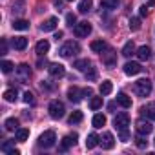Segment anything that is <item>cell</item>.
I'll list each match as a JSON object with an SVG mask.
<instances>
[{"instance_id":"obj_12","label":"cell","mask_w":155,"mask_h":155,"mask_svg":"<svg viewBox=\"0 0 155 155\" xmlns=\"http://www.w3.org/2000/svg\"><path fill=\"white\" fill-rule=\"evenodd\" d=\"M11 46H13L15 49L22 51V49L28 48V38H26V37H15V38L11 40Z\"/></svg>"},{"instance_id":"obj_41","label":"cell","mask_w":155,"mask_h":155,"mask_svg":"<svg viewBox=\"0 0 155 155\" xmlns=\"http://www.w3.org/2000/svg\"><path fill=\"white\" fill-rule=\"evenodd\" d=\"M119 135H120V140H122V142H128V140H130L128 130H119Z\"/></svg>"},{"instance_id":"obj_45","label":"cell","mask_w":155,"mask_h":155,"mask_svg":"<svg viewBox=\"0 0 155 155\" xmlns=\"http://www.w3.org/2000/svg\"><path fill=\"white\" fill-rule=\"evenodd\" d=\"M86 73H88V71H86ZM90 79H91V81H93V79H97V71H95L93 68L90 69Z\"/></svg>"},{"instance_id":"obj_30","label":"cell","mask_w":155,"mask_h":155,"mask_svg":"<svg viewBox=\"0 0 155 155\" xmlns=\"http://www.w3.org/2000/svg\"><path fill=\"white\" fill-rule=\"evenodd\" d=\"M102 60H104V64H106V66H110V68H111V66H115V53H113V51L104 53V55H102Z\"/></svg>"},{"instance_id":"obj_25","label":"cell","mask_w":155,"mask_h":155,"mask_svg":"<svg viewBox=\"0 0 155 155\" xmlns=\"http://www.w3.org/2000/svg\"><path fill=\"white\" fill-rule=\"evenodd\" d=\"M124 57H131L133 53H135V44L131 42V40H128L126 44H124V48H122V51H120Z\"/></svg>"},{"instance_id":"obj_19","label":"cell","mask_w":155,"mask_h":155,"mask_svg":"<svg viewBox=\"0 0 155 155\" xmlns=\"http://www.w3.org/2000/svg\"><path fill=\"white\" fill-rule=\"evenodd\" d=\"M28 137H29V130H28V128H18V130L15 131V139H17L18 142L28 140Z\"/></svg>"},{"instance_id":"obj_31","label":"cell","mask_w":155,"mask_h":155,"mask_svg":"<svg viewBox=\"0 0 155 155\" xmlns=\"http://www.w3.org/2000/svg\"><path fill=\"white\" fill-rule=\"evenodd\" d=\"M4 128H6L8 131H17V130H18V120H17V119H8V120L4 122Z\"/></svg>"},{"instance_id":"obj_36","label":"cell","mask_w":155,"mask_h":155,"mask_svg":"<svg viewBox=\"0 0 155 155\" xmlns=\"http://www.w3.org/2000/svg\"><path fill=\"white\" fill-rule=\"evenodd\" d=\"M130 29L131 31H139L140 29V18H137V17L130 18Z\"/></svg>"},{"instance_id":"obj_6","label":"cell","mask_w":155,"mask_h":155,"mask_svg":"<svg viewBox=\"0 0 155 155\" xmlns=\"http://www.w3.org/2000/svg\"><path fill=\"white\" fill-rule=\"evenodd\" d=\"M113 126L117 130H128V126H130V115L128 113H119L113 119Z\"/></svg>"},{"instance_id":"obj_21","label":"cell","mask_w":155,"mask_h":155,"mask_svg":"<svg viewBox=\"0 0 155 155\" xmlns=\"http://www.w3.org/2000/svg\"><path fill=\"white\" fill-rule=\"evenodd\" d=\"M150 55H151V49H150L148 46H140V48L137 49V57H139L140 60H148Z\"/></svg>"},{"instance_id":"obj_42","label":"cell","mask_w":155,"mask_h":155,"mask_svg":"<svg viewBox=\"0 0 155 155\" xmlns=\"http://www.w3.org/2000/svg\"><path fill=\"white\" fill-rule=\"evenodd\" d=\"M139 15H140V17H146V15H148V8H146V6H140V8H139Z\"/></svg>"},{"instance_id":"obj_18","label":"cell","mask_w":155,"mask_h":155,"mask_svg":"<svg viewBox=\"0 0 155 155\" xmlns=\"http://www.w3.org/2000/svg\"><path fill=\"white\" fill-rule=\"evenodd\" d=\"M73 68H77L79 71H90V69H91V62H90L88 58H82V60H77V62L73 64Z\"/></svg>"},{"instance_id":"obj_37","label":"cell","mask_w":155,"mask_h":155,"mask_svg":"<svg viewBox=\"0 0 155 155\" xmlns=\"http://www.w3.org/2000/svg\"><path fill=\"white\" fill-rule=\"evenodd\" d=\"M135 144H137V148H140V150H144V148L148 146V140H146V139H144V137H142V135L139 133V137L135 139Z\"/></svg>"},{"instance_id":"obj_47","label":"cell","mask_w":155,"mask_h":155,"mask_svg":"<svg viewBox=\"0 0 155 155\" xmlns=\"http://www.w3.org/2000/svg\"><path fill=\"white\" fill-rule=\"evenodd\" d=\"M8 155H20V151H18V150H11Z\"/></svg>"},{"instance_id":"obj_49","label":"cell","mask_w":155,"mask_h":155,"mask_svg":"<svg viewBox=\"0 0 155 155\" xmlns=\"http://www.w3.org/2000/svg\"><path fill=\"white\" fill-rule=\"evenodd\" d=\"M68 2H73V0H68Z\"/></svg>"},{"instance_id":"obj_26","label":"cell","mask_w":155,"mask_h":155,"mask_svg":"<svg viewBox=\"0 0 155 155\" xmlns=\"http://www.w3.org/2000/svg\"><path fill=\"white\" fill-rule=\"evenodd\" d=\"M99 91H101V95H110V93L113 91V84H111V81H104V82L101 84Z\"/></svg>"},{"instance_id":"obj_24","label":"cell","mask_w":155,"mask_h":155,"mask_svg":"<svg viewBox=\"0 0 155 155\" xmlns=\"http://www.w3.org/2000/svg\"><path fill=\"white\" fill-rule=\"evenodd\" d=\"M90 48H91V51H95V53H102V51L106 49V42H104V40H93Z\"/></svg>"},{"instance_id":"obj_34","label":"cell","mask_w":155,"mask_h":155,"mask_svg":"<svg viewBox=\"0 0 155 155\" xmlns=\"http://www.w3.org/2000/svg\"><path fill=\"white\" fill-rule=\"evenodd\" d=\"M101 106H102V97H91L90 108H91V110H99Z\"/></svg>"},{"instance_id":"obj_11","label":"cell","mask_w":155,"mask_h":155,"mask_svg":"<svg viewBox=\"0 0 155 155\" xmlns=\"http://www.w3.org/2000/svg\"><path fill=\"white\" fill-rule=\"evenodd\" d=\"M57 24H58V20H57L55 17H51V18H48V20L40 26V29H42L44 33H48V31H55V29H57Z\"/></svg>"},{"instance_id":"obj_20","label":"cell","mask_w":155,"mask_h":155,"mask_svg":"<svg viewBox=\"0 0 155 155\" xmlns=\"http://www.w3.org/2000/svg\"><path fill=\"white\" fill-rule=\"evenodd\" d=\"M99 142H101L99 135H97V133H90V135H88V139H86V148H88V150H91V148H95Z\"/></svg>"},{"instance_id":"obj_17","label":"cell","mask_w":155,"mask_h":155,"mask_svg":"<svg viewBox=\"0 0 155 155\" xmlns=\"http://www.w3.org/2000/svg\"><path fill=\"white\" fill-rule=\"evenodd\" d=\"M35 51H37V55H46L48 51H49V42L48 40H40V42H37V46H35Z\"/></svg>"},{"instance_id":"obj_40","label":"cell","mask_w":155,"mask_h":155,"mask_svg":"<svg viewBox=\"0 0 155 155\" xmlns=\"http://www.w3.org/2000/svg\"><path fill=\"white\" fill-rule=\"evenodd\" d=\"M24 102H26V104H33V102H35V99H33V93H31V91H26V93H24Z\"/></svg>"},{"instance_id":"obj_48","label":"cell","mask_w":155,"mask_h":155,"mask_svg":"<svg viewBox=\"0 0 155 155\" xmlns=\"http://www.w3.org/2000/svg\"><path fill=\"white\" fill-rule=\"evenodd\" d=\"M46 64H48L46 60H44V62H42V60H38V68H42V69H44V66H46Z\"/></svg>"},{"instance_id":"obj_33","label":"cell","mask_w":155,"mask_h":155,"mask_svg":"<svg viewBox=\"0 0 155 155\" xmlns=\"http://www.w3.org/2000/svg\"><path fill=\"white\" fill-rule=\"evenodd\" d=\"M69 124H77V122H81L82 120V111H73L71 115H69Z\"/></svg>"},{"instance_id":"obj_27","label":"cell","mask_w":155,"mask_h":155,"mask_svg":"<svg viewBox=\"0 0 155 155\" xmlns=\"http://www.w3.org/2000/svg\"><path fill=\"white\" fill-rule=\"evenodd\" d=\"M4 99H6L8 102H15V101L18 99V91L13 90V88H11V90H6V91H4Z\"/></svg>"},{"instance_id":"obj_9","label":"cell","mask_w":155,"mask_h":155,"mask_svg":"<svg viewBox=\"0 0 155 155\" xmlns=\"http://www.w3.org/2000/svg\"><path fill=\"white\" fill-rule=\"evenodd\" d=\"M140 71H142V68H140L139 62H126V64H124V73L130 75V77H131V75H139Z\"/></svg>"},{"instance_id":"obj_15","label":"cell","mask_w":155,"mask_h":155,"mask_svg":"<svg viewBox=\"0 0 155 155\" xmlns=\"http://www.w3.org/2000/svg\"><path fill=\"white\" fill-rule=\"evenodd\" d=\"M17 71H18L20 81H28L29 77H31V69H29V66H28V64H20V66L17 68Z\"/></svg>"},{"instance_id":"obj_35","label":"cell","mask_w":155,"mask_h":155,"mask_svg":"<svg viewBox=\"0 0 155 155\" xmlns=\"http://www.w3.org/2000/svg\"><path fill=\"white\" fill-rule=\"evenodd\" d=\"M0 68H2L4 73H11L15 66H13V62H9V60H2V62H0Z\"/></svg>"},{"instance_id":"obj_43","label":"cell","mask_w":155,"mask_h":155,"mask_svg":"<svg viewBox=\"0 0 155 155\" xmlns=\"http://www.w3.org/2000/svg\"><path fill=\"white\" fill-rule=\"evenodd\" d=\"M82 95H84V97H91V95H93V90H91V88H84V90H82Z\"/></svg>"},{"instance_id":"obj_46","label":"cell","mask_w":155,"mask_h":155,"mask_svg":"<svg viewBox=\"0 0 155 155\" xmlns=\"http://www.w3.org/2000/svg\"><path fill=\"white\" fill-rule=\"evenodd\" d=\"M62 37H64V33H62V31H57V33H55V38H57V40H58V38H62Z\"/></svg>"},{"instance_id":"obj_29","label":"cell","mask_w":155,"mask_h":155,"mask_svg":"<svg viewBox=\"0 0 155 155\" xmlns=\"http://www.w3.org/2000/svg\"><path fill=\"white\" fill-rule=\"evenodd\" d=\"M91 6H93V0H81L79 2V11L81 13H88L91 9Z\"/></svg>"},{"instance_id":"obj_13","label":"cell","mask_w":155,"mask_h":155,"mask_svg":"<svg viewBox=\"0 0 155 155\" xmlns=\"http://www.w3.org/2000/svg\"><path fill=\"white\" fill-rule=\"evenodd\" d=\"M140 111H142V115H146L150 120H155V102H150V104L142 106Z\"/></svg>"},{"instance_id":"obj_38","label":"cell","mask_w":155,"mask_h":155,"mask_svg":"<svg viewBox=\"0 0 155 155\" xmlns=\"http://www.w3.org/2000/svg\"><path fill=\"white\" fill-rule=\"evenodd\" d=\"M66 22H68V26L73 28V26H77V17H75L73 13H68V15H66Z\"/></svg>"},{"instance_id":"obj_1","label":"cell","mask_w":155,"mask_h":155,"mask_svg":"<svg viewBox=\"0 0 155 155\" xmlns=\"http://www.w3.org/2000/svg\"><path fill=\"white\" fill-rule=\"evenodd\" d=\"M79 51H81V46L77 44V42H73V40H69V42H66L64 46H60L58 55L64 57V58H69V57H73L75 53H79Z\"/></svg>"},{"instance_id":"obj_7","label":"cell","mask_w":155,"mask_h":155,"mask_svg":"<svg viewBox=\"0 0 155 155\" xmlns=\"http://www.w3.org/2000/svg\"><path fill=\"white\" fill-rule=\"evenodd\" d=\"M135 128H137V131H139L140 135H148V133H151V131H153L151 122H150V120H144V119H139V120H137V124H135Z\"/></svg>"},{"instance_id":"obj_28","label":"cell","mask_w":155,"mask_h":155,"mask_svg":"<svg viewBox=\"0 0 155 155\" xmlns=\"http://www.w3.org/2000/svg\"><path fill=\"white\" fill-rule=\"evenodd\" d=\"M91 124H93V128H102V126L106 124V117H104L102 113H97V115L93 117Z\"/></svg>"},{"instance_id":"obj_22","label":"cell","mask_w":155,"mask_h":155,"mask_svg":"<svg viewBox=\"0 0 155 155\" xmlns=\"http://www.w3.org/2000/svg\"><path fill=\"white\" fill-rule=\"evenodd\" d=\"M117 102H119L122 108H131V99H130L126 93H119V95H117Z\"/></svg>"},{"instance_id":"obj_14","label":"cell","mask_w":155,"mask_h":155,"mask_svg":"<svg viewBox=\"0 0 155 155\" xmlns=\"http://www.w3.org/2000/svg\"><path fill=\"white\" fill-rule=\"evenodd\" d=\"M81 95H82V91H81L79 88H75V86L68 90V99H69L71 102H81V99H82Z\"/></svg>"},{"instance_id":"obj_8","label":"cell","mask_w":155,"mask_h":155,"mask_svg":"<svg viewBox=\"0 0 155 155\" xmlns=\"http://www.w3.org/2000/svg\"><path fill=\"white\" fill-rule=\"evenodd\" d=\"M48 71H49L51 77H55V79H60V77L66 75V68H64L62 64H49Z\"/></svg>"},{"instance_id":"obj_3","label":"cell","mask_w":155,"mask_h":155,"mask_svg":"<svg viewBox=\"0 0 155 155\" xmlns=\"http://www.w3.org/2000/svg\"><path fill=\"white\" fill-rule=\"evenodd\" d=\"M48 110H49L51 119H62L64 113H66V108H64V104H62L60 101H51Z\"/></svg>"},{"instance_id":"obj_23","label":"cell","mask_w":155,"mask_h":155,"mask_svg":"<svg viewBox=\"0 0 155 155\" xmlns=\"http://www.w3.org/2000/svg\"><path fill=\"white\" fill-rule=\"evenodd\" d=\"M13 29H17V31H26V29H29V22L24 20V18L15 20V22H13Z\"/></svg>"},{"instance_id":"obj_4","label":"cell","mask_w":155,"mask_h":155,"mask_svg":"<svg viewBox=\"0 0 155 155\" xmlns=\"http://www.w3.org/2000/svg\"><path fill=\"white\" fill-rule=\"evenodd\" d=\"M55 140H57V133H55L53 130H48V131H44V133L38 137V144H40L42 148H51V146H55Z\"/></svg>"},{"instance_id":"obj_2","label":"cell","mask_w":155,"mask_h":155,"mask_svg":"<svg viewBox=\"0 0 155 155\" xmlns=\"http://www.w3.org/2000/svg\"><path fill=\"white\" fill-rule=\"evenodd\" d=\"M133 88H135V93L139 97H148L151 93V81L150 79H140V81L135 82Z\"/></svg>"},{"instance_id":"obj_10","label":"cell","mask_w":155,"mask_h":155,"mask_svg":"<svg viewBox=\"0 0 155 155\" xmlns=\"http://www.w3.org/2000/svg\"><path fill=\"white\" fill-rule=\"evenodd\" d=\"M101 144H102L104 150H111V148L115 146V137H113V133L106 131V133L102 135V139H101Z\"/></svg>"},{"instance_id":"obj_39","label":"cell","mask_w":155,"mask_h":155,"mask_svg":"<svg viewBox=\"0 0 155 155\" xmlns=\"http://www.w3.org/2000/svg\"><path fill=\"white\" fill-rule=\"evenodd\" d=\"M11 150H15V148H13V142H11V140H6V142H2V151L9 153Z\"/></svg>"},{"instance_id":"obj_44","label":"cell","mask_w":155,"mask_h":155,"mask_svg":"<svg viewBox=\"0 0 155 155\" xmlns=\"http://www.w3.org/2000/svg\"><path fill=\"white\" fill-rule=\"evenodd\" d=\"M6 51H8V44H6V38H2V48H0V53L6 55Z\"/></svg>"},{"instance_id":"obj_5","label":"cell","mask_w":155,"mask_h":155,"mask_svg":"<svg viewBox=\"0 0 155 155\" xmlns=\"http://www.w3.org/2000/svg\"><path fill=\"white\" fill-rule=\"evenodd\" d=\"M73 31H75V35L79 37V38L88 37V35L91 33V24H90V22H79V24L73 28Z\"/></svg>"},{"instance_id":"obj_16","label":"cell","mask_w":155,"mask_h":155,"mask_svg":"<svg viewBox=\"0 0 155 155\" xmlns=\"http://www.w3.org/2000/svg\"><path fill=\"white\" fill-rule=\"evenodd\" d=\"M75 142H77V133L66 135V137L62 139V144H60V148H62V150H68L69 146H75Z\"/></svg>"},{"instance_id":"obj_32","label":"cell","mask_w":155,"mask_h":155,"mask_svg":"<svg viewBox=\"0 0 155 155\" xmlns=\"http://www.w3.org/2000/svg\"><path fill=\"white\" fill-rule=\"evenodd\" d=\"M119 0H101V8L104 9H117Z\"/></svg>"}]
</instances>
